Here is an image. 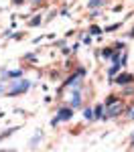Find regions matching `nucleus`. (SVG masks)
Listing matches in <instances>:
<instances>
[{"label":"nucleus","mask_w":134,"mask_h":152,"mask_svg":"<svg viewBox=\"0 0 134 152\" xmlns=\"http://www.w3.org/2000/svg\"><path fill=\"white\" fill-rule=\"evenodd\" d=\"M83 118L87 120V122H94V110H92V107H85L83 110Z\"/></svg>","instance_id":"nucleus-14"},{"label":"nucleus","mask_w":134,"mask_h":152,"mask_svg":"<svg viewBox=\"0 0 134 152\" xmlns=\"http://www.w3.org/2000/svg\"><path fill=\"white\" fill-rule=\"evenodd\" d=\"M14 37V41H21V39H24V33H16V35H12Z\"/></svg>","instance_id":"nucleus-23"},{"label":"nucleus","mask_w":134,"mask_h":152,"mask_svg":"<svg viewBox=\"0 0 134 152\" xmlns=\"http://www.w3.org/2000/svg\"><path fill=\"white\" fill-rule=\"evenodd\" d=\"M134 94V83H132V85H126V87H124V89H122V97H126V95H132Z\"/></svg>","instance_id":"nucleus-15"},{"label":"nucleus","mask_w":134,"mask_h":152,"mask_svg":"<svg viewBox=\"0 0 134 152\" xmlns=\"http://www.w3.org/2000/svg\"><path fill=\"white\" fill-rule=\"evenodd\" d=\"M104 112H106V105H104V104H97L96 107H94V120H104V118H106Z\"/></svg>","instance_id":"nucleus-6"},{"label":"nucleus","mask_w":134,"mask_h":152,"mask_svg":"<svg viewBox=\"0 0 134 152\" xmlns=\"http://www.w3.org/2000/svg\"><path fill=\"white\" fill-rule=\"evenodd\" d=\"M100 55H102L104 59H112V55H114V49H112V47L102 49V51H100Z\"/></svg>","instance_id":"nucleus-11"},{"label":"nucleus","mask_w":134,"mask_h":152,"mask_svg":"<svg viewBox=\"0 0 134 152\" xmlns=\"http://www.w3.org/2000/svg\"><path fill=\"white\" fill-rule=\"evenodd\" d=\"M18 128H10V130H4V132H0V140H4V138H8L10 134H14Z\"/></svg>","instance_id":"nucleus-16"},{"label":"nucleus","mask_w":134,"mask_h":152,"mask_svg":"<svg viewBox=\"0 0 134 152\" xmlns=\"http://www.w3.org/2000/svg\"><path fill=\"white\" fill-rule=\"evenodd\" d=\"M57 124H59V118L55 116V118H53V120H51V126H53V128H55V126H57Z\"/></svg>","instance_id":"nucleus-24"},{"label":"nucleus","mask_w":134,"mask_h":152,"mask_svg":"<svg viewBox=\"0 0 134 152\" xmlns=\"http://www.w3.org/2000/svg\"><path fill=\"white\" fill-rule=\"evenodd\" d=\"M106 6V0H89L87 2V10H96V8H102Z\"/></svg>","instance_id":"nucleus-7"},{"label":"nucleus","mask_w":134,"mask_h":152,"mask_svg":"<svg viewBox=\"0 0 134 152\" xmlns=\"http://www.w3.org/2000/svg\"><path fill=\"white\" fill-rule=\"evenodd\" d=\"M55 16H57V10H51V12H49V16H47V20H45V23H49V20H53Z\"/></svg>","instance_id":"nucleus-21"},{"label":"nucleus","mask_w":134,"mask_h":152,"mask_svg":"<svg viewBox=\"0 0 134 152\" xmlns=\"http://www.w3.org/2000/svg\"><path fill=\"white\" fill-rule=\"evenodd\" d=\"M81 104H83L81 89H71V99H69V105H71L73 110H77V107H81Z\"/></svg>","instance_id":"nucleus-4"},{"label":"nucleus","mask_w":134,"mask_h":152,"mask_svg":"<svg viewBox=\"0 0 134 152\" xmlns=\"http://www.w3.org/2000/svg\"><path fill=\"white\" fill-rule=\"evenodd\" d=\"M126 114H128V120H134V105H130V107H126Z\"/></svg>","instance_id":"nucleus-19"},{"label":"nucleus","mask_w":134,"mask_h":152,"mask_svg":"<svg viewBox=\"0 0 134 152\" xmlns=\"http://www.w3.org/2000/svg\"><path fill=\"white\" fill-rule=\"evenodd\" d=\"M87 31H89L92 35H96V37H100L102 33H104V28H100L97 24H89V28H87Z\"/></svg>","instance_id":"nucleus-13"},{"label":"nucleus","mask_w":134,"mask_h":152,"mask_svg":"<svg viewBox=\"0 0 134 152\" xmlns=\"http://www.w3.org/2000/svg\"><path fill=\"white\" fill-rule=\"evenodd\" d=\"M41 138H43V132H41V130H37L35 136L31 138V142H29V148H37V144L41 142Z\"/></svg>","instance_id":"nucleus-8"},{"label":"nucleus","mask_w":134,"mask_h":152,"mask_svg":"<svg viewBox=\"0 0 134 152\" xmlns=\"http://www.w3.org/2000/svg\"><path fill=\"white\" fill-rule=\"evenodd\" d=\"M71 51H73V49H69V47H63V55H69Z\"/></svg>","instance_id":"nucleus-25"},{"label":"nucleus","mask_w":134,"mask_h":152,"mask_svg":"<svg viewBox=\"0 0 134 152\" xmlns=\"http://www.w3.org/2000/svg\"><path fill=\"white\" fill-rule=\"evenodd\" d=\"M0 152H14V150H0Z\"/></svg>","instance_id":"nucleus-29"},{"label":"nucleus","mask_w":134,"mask_h":152,"mask_svg":"<svg viewBox=\"0 0 134 152\" xmlns=\"http://www.w3.org/2000/svg\"><path fill=\"white\" fill-rule=\"evenodd\" d=\"M41 23H43V18H41V16H35V18L29 20V26H39Z\"/></svg>","instance_id":"nucleus-18"},{"label":"nucleus","mask_w":134,"mask_h":152,"mask_svg":"<svg viewBox=\"0 0 134 152\" xmlns=\"http://www.w3.org/2000/svg\"><path fill=\"white\" fill-rule=\"evenodd\" d=\"M73 112H75V110H73L71 105H67V107H61L59 112H57V118H59V122H69V120L73 118Z\"/></svg>","instance_id":"nucleus-5"},{"label":"nucleus","mask_w":134,"mask_h":152,"mask_svg":"<svg viewBox=\"0 0 134 152\" xmlns=\"http://www.w3.org/2000/svg\"><path fill=\"white\" fill-rule=\"evenodd\" d=\"M81 41H83L85 45H89V43H92V35H85V37H81Z\"/></svg>","instance_id":"nucleus-22"},{"label":"nucleus","mask_w":134,"mask_h":152,"mask_svg":"<svg viewBox=\"0 0 134 152\" xmlns=\"http://www.w3.org/2000/svg\"><path fill=\"white\" fill-rule=\"evenodd\" d=\"M0 91H6V87H4V83L0 81Z\"/></svg>","instance_id":"nucleus-26"},{"label":"nucleus","mask_w":134,"mask_h":152,"mask_svg":"<svg viewBox=\"0 0 134 152\" xmlns=\"http://www.w3.org/2000/svg\"><path fill=\"white\" fill-rule=\"evenodd\" d=\"M128 37H130V39H134V28L130 31V33H128Z\"/></svg>","instance_id":"nucleus-27"},{"label":"nucleus","mask_w":134,"mask_h":152,"mask_svg":"<svg viewBox=\"0 0 134 152\" xmlns=\"http://www.w3.org/2000/svg\"><path fill=\"white\" fill-rule=\"evenodd\" d=\"M118 28H120V23H114V24H108L104 28V33H112V31H118Z\"/></svg>","instance_id":"nucleus-17"},{"label":"nucleus","mask_w":134,"mask_h":152,"mask_svg":"<svg viewBox=\"0 0 134 152\" xmlns=\"http://www.w3.org/2000/svg\"><path fill=\"white\" fill-rule=\"evenodd\" d=\"M120 69H122V65H120V63H114V65H112V67H110V69H108L110 81H112V79H114V77H116V75L120 73Z\"/></svg>","instance_id":"nucleus-9"},{"label":"nucleus","mask_w":134,"mask_h":152,"mask_svg":"<svg viewBox=\"0 0 134 152\" xmlns=\"http://www.w3.org/2000/svg\"><path fill=\"white\" fill-rule=\"evenodd\" d=\"M122 114H126V105H124V102H116V104H112L106 107V118L104 120H110V118H120Z\"/></svg>","instance_id":"nucleus-2"},{"label":"nucleus","mask_w":134,"mask_h":152,"mask_svg":"<svg viewBox=\"0 0 134 152\" xmlns=\"http://www.w3.org/2000/svg\"><path fill=\"white\" fill-rule=\"evenodd\" d=\"M10 83H12V87H10V89H6V95H8V97L26 94L29 87H31V81H26V79H12Z\"/></svg>","instance_id":"nucleus-1"},{"label":"nucleus","mask_w":134,"mask_h":152,"mask_svg":"<svg viewBox=\"0 0 134 152\" xmlns=\"http://www.w3.org/2000/svg\"><path fill=\"white\" fill-rule=\"evenodd\" d=\"M122 99V95H116V94H110L108 97H106V102H104V105L108 107V105H112V104H116V102H120Z\"/></svg>","instance_id":"nucleus-10"},{"label":"nucleus","mask_w":134,"mask_h":152,"mask_svg":"<svg viewBox=\"0 0 134 152\" xmlns=\"http://www.w3.org/2000/svg\"><path fill=\"white\" fill-rule=\"evenodd\" d=\"M6 77H10V79H21L23 77V69H16V71H6Z\"/></svg>","instance_id":"nucleus-12"},{"label":"nucleus","mask_w":134,"mask_h":152,"mask_svg":"<svg viewBox=\"0 0 134 152\" xmlns=\"http://www.w3.org/2000/svg\"><path fill=\"white\" fill-rule=\"evenodd\" d=\"M110 83H116V85H120V87H126V85H132L134 83V73H128V71H120L114 79Z\"/></svg>","instance_id":"nucleus-3"},{"label":"nucleus","mask_w":134,"mask_h":152,"mask_svg":"<svg viewBox=\"0 0 134 152\" xmlns=\"http://www.w3.org/2000/svg\"><path fill=\"white\" fill-rule=\"evenodd\" d=\"M100 16V8H96V10H89V18H97Z\"/></svg>","instance_id":"nucleus-20"},{"label":"nucleus","mask_w":134,"mask_h":152,"mask_svg":"<svg viewBox=\"0 0 134 152\" xmlns=\"http://www.w3.org/2000/svg\"><path fill=\"white\" fill-rule=\"evenodd\" d=\"M41 2H43V0H33V4H35V6H37V4H41Z\"/></svg>","instance_id":"nucleus-28"}]
</instances>
